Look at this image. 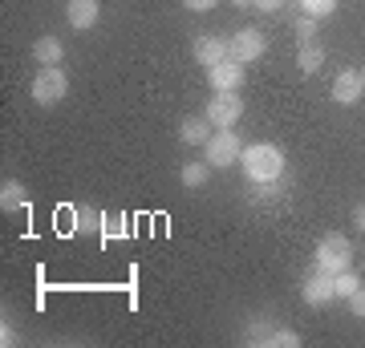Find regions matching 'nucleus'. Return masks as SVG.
<instances>
[{"label": "nucleus", "mask_w": 365, "mask_h": 348, "mask_svg": "<svg viewBox=\"0 0 365 348\" xmlns=\"http://www.w3.org/2000/svg\"><path fill=\"white\" fill-rule=\"evenodd\" d=\"M102 239H126V219L122 215H102Z\"/></svg>", "instance_id": "18"}, {"label": "nucleus", "mask_w": 365, "mask_h": 348, "mask_svg": "<svg viewBox=\"0 0 365 348\" xmlns=\"http://www.w3.org/2000/svg\"><path fill=\"white\" fill-rule=\"evenodd\" d=\"M235 4H240V9H248V4H252V0H235Z\"/></svg>", "instance_id": "26"}, {"label": "nucleus", "mask_w": 365, "mask_h": 348, "mask_svg": "<svg viewBox=\"0 0 365 348\" xmlns=\"http://www.w3.org/2000/svg\"><path fill=\"white\" fill-rule=\"evenodd\" d=\"M357 288H361V280H357V275H353L349 268L333 275V292H337V300H349L353 292H357Z\"/></svg>", "instance_id": "17"}, {"label": "nucleus", "mask_w": 365, "mask_h": 348, "mask_svg": "<svg viewBox=\"0 0 365 348\" xmlns=\"http://www.w3.org/2000/svg\"><path fill=\"white\" fill-rule=\"evenodd\" d=\"M297 65H300V73H309V78H313L317 69H321V65H325V49H321V45H317V41H300Z\"/></svg>", "instance_id": "13"}, {"label": "nucleus", "mask_w": 365, "mask_h": 348, "mask_svg": "<svg viewBox=\"0 0 365 348\" xmlns=\"http://www.w3.org/2000/svg\"><path fill=\"white\" fill-rule=\"evenodd\" d=\"M361 93H365L361 69H341L337 78H333V102L337 105H353Z\"/></svg>", "instance_id": "9"}, {"label": "nucleus", "mask_w": 365, "mask_h": 348, "mask_svg": "<svg viewBox=\"0 0 365 348\" xmlns=\"http://www.w3.org/2000/svg\"><path fill=\"white\" fill-rule=\"evenodd\" d=\"M203 150H207V162L211 167H235L240 162V154H244V146H240V134L235 130H220V134H211L207 142H203Z\"/></svg>", "instance_id": "4"}, {"label": "nucleus", "mask_w": 365, "mask_h": 348, "mask_svg": "<svg viewBox=\"0 0 365 348\" xmlns=\"http://www.w3.org/2000/svg\"><path fill=\"white\" fill-rule=\"evenodd\" d=\"M227 45H232V57H235L240 65L260 61L264 49H268V45H264V33H260V28H240V33H235Z\"/></svg>", "instance_id": "6"}, {"label": "nucleus", "mask_w": 365, "mask_h": 348, "mask_svg": "<svg viewBox=\"0 0 365 348\" xmlns=\"http://www.w3.org/2000/svg\"><path fill=\"white\" fill-rule=\"evenodd\" d=\"M353 223H357V227H361V231H365V203L357 206V211H353Z\"/></svg>", "instance_id": "25"}, {"label": "nucleus", "mask_w": 365, "mask_h": 348, "mask_svg": "<svg viewBox=\"0 0 365 348\" xmlns=\"http://www.w3.org/2000/svg\"><path fill=\"white\" fill-rule=\"evenodd\" d=\"M252 9H260V13H280L284 0H252Z\"/></svg>", "instance_id": "23"}, {"label": "nucleus", "mask_w": 365, "mask_h": 348, "mask_svg": "<svg viewBox=\"0 0 365 348\" xmlns=\"http://www.w3.org/2000/svg\"><path fill=\"white\" fill-rule=\"evenodd\" d=\"M361 81H365V69H361Z\"/></svg>", "instance_id": "27"}, {"label": "nucleus", "mask_w": 365, "mask_h": 348, "mask_svg": "<svg viewBox=\"0 0 365 348\" xmlns=\"http://www.w3.org/2000/svg\"><path fill=\"white\" fill-rule=\"evenodd\" d=\"M207 174H211V162H182V170H179V179H182V186H203L207 182Z\"/></svg>", "instance_id": "15"}, {"label": "nucleus", "mask_w": 365, "mask_h": 348, "mask_svg": "<svg viewBox=\"0 0 365 348\" xmlns=\"http://www.w3.org/2000/svg\"><path fill=\"white\" fill-rule=\"evenodd\" d=\"M69 93V78L61 65H41V73L33 78V102L37 105H57Z\"/></svg>", "instance_id": "2"}, {"label": "nucleus", "mask_w": 365, "mask_h": 348, "mask_svg": "<svg viewBox=\"0 0 365 348\" xmlns=\"http://www.w3.org/2000/svg\"><path fill=\"white\" fill-rule=\"evenodd\" d=\"M191 53H195L199 65H207V69H211V65H220V61H227V57H232V45H227V41H220V37H199Z\"/></svg>", "instance_id": "10"}, {"label": "nucleus", "mask_w": 365, "mask_h": 348, "mask_svg": "<svg viewBox=\"0 0 365 348\" xmlns=\"http://www.w3.org/2000/svg\"><path fill=\"white\" fill-rule=\"evenodd\" d=\"M300 296H304V304H313V308H321V304H329V300H337V292H333V275L317 268L313 275L300 284Z\"/></svg>", "instance_id": "8"}, {"label": "nucleus", "mask_w": 365, "mask_h": 348, "mask_svg": "<svg viewBox=\"0 0 365 348\" xmlns=\"http://www.w3.org/2000/svg\"><path fill=\"white\" fill-rule=\"evenodd\" d=\"M207 126H211L207 114H203V117H199V114L182 117V122H179V138L187 146H203V142H207Z\"/></svg>", "instance_id": "12"}, {"label": "nucleus", "mask_w": 365, "mask_h": 348, "mask_svg": "<svg viewBox=\"0 0 365 348\" xmlns=\"http://www.w3.org/2000/svg\"><path fill=\"white\" fill-rule=\"evenodd\" d=\"M297 37L300 41H313L317 37V16H309V13L300 16V21H297Z\"/></svg>", "instance_id": "21"}, {"label": "nucleus", "mask_w": 365, "mask_h": 348, "mask_svg": "<svg viewBox=\"0 0 365 348\" xmlns=\"http://www.w3.org/2000/svg\"><path fill=\"white\" fill-rule=\"evenodd\" d=\"M240 167H244V174H248L256 186H272V182L284 174V154H280V146H272V142H252V146H244Z\"/></svg>", "instance_id": "1"}, {"label": "nucleus", "mask_w": 365, "mask_h": 348, "mask_svg": "<svg viewBox=\"0 0 365 348\" xmlns=\"http://www.w3.org/2000/svg\"><path fill=\"white\" fill-rule=\"evenodd\" d=\"M268 344H272V348H297L300 336L292 332V328H276V332H268Z\"/></svg>", "instance_id": "19"}, {"label": "nucleus", "mask_w": 365, "mask_h": 348, "mask_svg": "<svg viewBox=\"0 0 365 348\" xmlns=\"http://www.w3.org/2000/svg\"><path fill=\"white\" fill-rule=\"evenodd\" d=\"M207 81H211L215 93H235L240 85H244V65L235 61V57H227V61H220V65L207 69Z\"/></svg>", "instance_id": "7"}, {"label": "nucleus", "mask_w": 365, "mask_h": 348, "mask_svg": "<svg viewBox=\"0 0 365 348\" xmlns=\"http://www.w3.org/2000/svg\"><path fill=\"white\" fill-rule=\"evenodd\" d=\"M300 9L309 16H329L333 9H337V0H300Z\"/></svg>", "instance_id": "20"}, {"label": "nucleus", "mask_w": 365, "mask_h": 348, "mask_svg": "<svg viewBox=\"0 0 365 348\" xmlns=\"http://www.w3.org/2000/svg\"><path fill=\"white\" fill-rule=\"evenodd\" d=\"M98 13H102V4H98V0H69V4H66V21L73 28H93V25H98Z\"/></svg>", "instance_id": "11"}, {"label": "nucleus", "mask_w": 365, "mask_h": 348, "mask_svg": "<svg viewBox=\"0 0 365 348\" xmlns=\"http://www.w3.org/2000/svg\"><path fill=\"white\" fill-rule=\"evenodd\" d=\"M317 268L321 271H329V275H337V271H345L349 268V259H353V243L345 239V235H325L321 243H317Z\"/></svg>", "instance_id": "3"}, {"label": "nucleus", "mask_w": 365, "mask_h": 348, "mask_svg": "<svg viewBox=\"0 0 365 348\" xmlns=\"http://www.w3.org/2000/svg\"><path fill=\"white\" fill-rule=\"evenodd\" d=\"M182 4H187V9H195V13H207V9L220 4V0H182Z\"/></svg>", "instance_id": "24"}, {"label": "nucleus", "mask_w": 365, "mask_h": 348, "mask_svg": "<svg viewBox=\"0 0 365 348\" xmlns=\"http://www.w3.org/2000/svg\"><path fill=\"white\" fill-rule=\"evenodd\" d=\"M244 117V102L235 97V93H215L207 105V122L220 130H235V122Z\"/></svg>", "instance_id": "5"}, {"label": "nucleus", "mask_w": 365, "mask_h": 348, "mask_svg": "<svg viewBox=\"0 0 365 348\" xmlns=\"http://www.w3.org/2000/svg\"><path fill=\"white\" fill-rule=\"evenodd\" d=\"M25 203H29V194H25L21 182H4V186H0V206H4V211H21Z\"/></svg>", "instance_id": "16"}, {"label": "nucleus", "mask_w": 365, "mask_h": 348, "mask_svg": "<svg viewBox=\"0 0 365 348\" xmlns=\"http://www.w3.org/2000/svg\"><path fill=\"white\" fill-rule=\"evenodd\" d=\"M33 57H37V65H61L66 45H61L57 37H41L37 45H33Z\"/></svg>", "instance_id": "14"}, {"label": "nucleus", "mask_w": 365, "mask_h": 348, "mask_svg": "<svg viewBox=\"0 0 365 348\" xmlns=\"http://www.w3.org/2000/svg\"><path fill=\"white\" fill-rule=\"evenodd\" d=\"M349 308H353V316H361L365 320V288H357V292L349 296Z\"/></svg>", "instance_id": "22"}]
</instances>
